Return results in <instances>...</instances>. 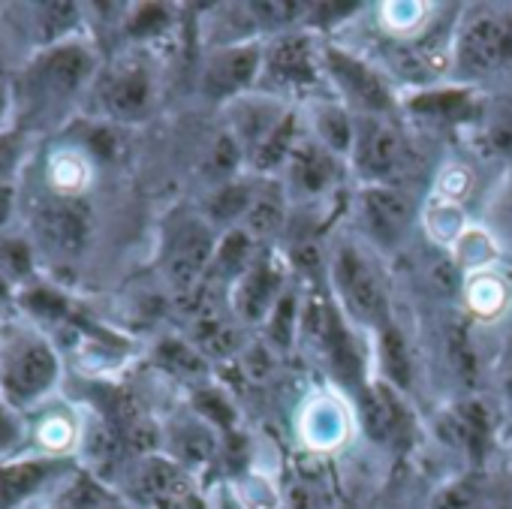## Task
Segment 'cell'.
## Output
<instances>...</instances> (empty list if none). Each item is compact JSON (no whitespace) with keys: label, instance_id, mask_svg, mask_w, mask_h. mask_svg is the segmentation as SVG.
Instances as JSON below:
<instances>
[{"label":"cell","instance_id":"cell-1","mask_svg":"<svg viewBox=\"0 0 512 509\" xmlns=\"http://www.w3.org/2000/svg\"><path fill=\"white\" fill-rule=\"evenodd\" d=\"M58 353L31 326L0 320V398L10 407L40 401L58 380Z\"/></svg>","mask_w":512,"mask_h":509},{"label":"cell","instance_id":"cell-2","mask_svg":"<svg viewBox=\"0 0 512 509\" xmlns=\"http://www.w3.org/2000/svg\"><path fill=\"white\" fill-rule=\"evenodd\" d=\"M217 241L220 238L205 214L190 208H178L169 214L160 238V272L175 296L187 299L199 293L202 281L208 278Z\"/></svg>","mask_w":512,"mask_h":509},{"label":"cell","instance_id":"cell-3","mask_svg":"<svg viewBox=\"0 0 512 509\" xmlns=\"http://www.w3.org/2000/svg\"><path fill=\"white\" fill-rule=\"evenodd\" d=\"M350 160L365 184L407 187V181L419 172V157L407 133L392 118L359 115Z\"/></svg>","mask_w":512,"mask_h":509},{"label":"cell","instance_id":"cell-4","mask_svg":"<svg viewBox=\"0 0 512 509\" xmlns=\"http://www.w3.org/2000/svg\"><path fill=\"white\" fill-rule=\"evenodd\" d=\"M329 278L335 287V296L344 308V314L368 329H380L389 317V293L386 284L368 253L353 244L341 241L332 253Z\"/></svg>","mask_w":512,"mask_h":509},{"label":"cell","instance_id":"cell-5","mask_svg":"<svg viewBox=\"0 0 512 509\" xmlns=\"http://www.w3.org/2000/svg\"><path fill=\"white\" fill-rule=\"evenodd\" d=\"M323 70L338 94V103H344L356 118L359 115L392 118L395 94L377 67H371L368 61H362L347 49L323 46Z\"/></svg>","mask_w":512,"mask_h":509},{"label":"cell","instance_id":"cell-6","mask_svg":"<svg viewBox=\"0 0 512 509\" xmlns=\"http://www.w3.org/2000/svg\"><path fill=\"white\" fill-rule=\"evenodd\" d=\"M97 73V58L82 43H55L31 64L25 76V88L31 103L61 106L73 100Z\"/></svg>","mask_w":512,"mask_h":509},{"label":"cell","instance_id":"cell-7","mask_svg":"<svg viewBox=\"0 0 512 509\" xmlns=\"http://www.w3.org/2000/svg\"><path fill=\"white\" fill-rule=\"evenodd\" d=\"M455 70L464 79H485L512 61V13H473L455 37Z\"/></svg>","mask_w":512,"mask_h":509},{"label":"cell","instance_id":"cell-8","mask_svg":"<svg viewBox=\"0 0 512 509\" xmlns=\"http://www.w3.org/2000/svg\"><path fill=\"white\" fill-rule=\"evenodd\" d=\"M263 79L281 91H314L326 79V70L323 49L311 31L296 28L263 43Z\"/></svg>","mask_w":512,"mask_h":509},{"label":"cell","instance_id":"cell-9","mask_svg":"<svg viewBox=\"0 0 512 509\" xmlns=\"http://www.w3.org/2000/svg\"><path fill=\"white\" fill-rule=\"evenodd\" d=\"M31 232H34V247H40L49 257L76 260L88 247L91 217L79 199L58 193L52 199L37 202L31 214Z\"/></svg>","mask_w":512,"mask_h":509},{"label":"cell","instance_id":"cell-10","mask_svg":"<svg viewBox=\"0 0 512 509\" xmlns=\"http://www.w3.org/2000/svg\"><path fill=\"white\" fill-rule=\"evenodd\" d=\"M263 79V43H226L202 67V94L214 103H235Z\"/></svg>","mask_w":512,"mask_h":509},{"label":"cell","instance_id":"cell-11","mask_svg":"<svg viewBox=\"0 0 512 509\" xmlns=\"http://www.w3.org/2000/svg\"><path fill=\"white\" fill-rule=\"evenodd\" d=\"M287 293V269L278 253L260 250L250 269L232 284V311L247 326H266Z\"/></svg>","mask_w":512,"mask_h":509},{"label":"cell","instance_id":"cell-12","mask_svg":"<svg viewBox=\"0 0 512 509\" xmlns=\"http://www.w3.org/2000/svg\"><path fill=\"white\" fill-rule=\"evenodd\" d=\"M94 97L109 121H142L154 106V76L139 61H121L97 79Z\"/></svg>","mask_w":512,"mask_h":509},{"label":"cell","instance_id":"cell-13","mask_svg":"<svg viewBox=\"0 0 512 509\" xmlns=\"http://www.w3.org/2000/svg\"><path fill=\"white\" fill-rule=\"evenodd\" d=\"M416 217V199L407 187L389 184H365L359 193V220L365 235L383 247L395 250L410 232Z\"/></svg>","mask_w":512,"mask_h":509},{"label":"cell","instance_id":"cell-14","mask_svg":"<svg viewBox=\"0 0 512 509\" xmlns=\"http://www.w3.org/2000/svg\"><path fill=\"white\" fill-rule=\"evenodd\" d=\"M359 425L365 437L377 446H404L413 431V416L404 404V395L383 380H368L356 392Z\"/></svg>","mask_w":512,"mask_h":509},{"label":"cell","instance_id":"cell-15","mask_svg":"<svg viewBox=\"0 0 512 509\" xmlns=\"http://www.w3.org/2000/svg\"><path fill=\"white\" fill-rule=\"evenodd\" d=\"M287 193L290 199H320L326 196L335 184H338V172H341V157H335L332 151H326L314 136L311 139H299L296 151L287 160Z\"/></svg>","mask_w":512,"mask_h":509},{"label":"cell","instance_id":"cell-16","mask_svg":"<svg viewBox=\"0 0 512 509\" xmlns=\"http://www.w3.org/2000/svg\"><path fill=\"white\" fill-rule=\"evenodd\" d=\"M133 488L154 509H172L178 500H184L187 494L196 491L190 470H184L178 461H172L169 455H160V452L142 455V461L133 473Z\"/></svg>","mask_w":512,"mask_h":509},{"label":"cell","instance_id":"cell-17","mask_svg":"<svg viewBox=\"0 0 512 509\" xmlns=\"http://www.w3.org/2000/svg\"><path fill=\"white\" fill-rule=\"evenodd\" d=\"M440 437L449 446H455L458 452H464L473 464H479L491 446V416H488L485 404H479L473 398L452 404L440 416Z\"/></svg>","mask_w":512,"mask_h":509},{"label":"cell","instance_id":"cell-18","mask_svg":"<svg viewBox=\"0 0 512 509\" xmlns=\"http://www.w3.org/2000/svg\"><path fill=\"white\" fill-rule=\"evenodd\" d=\"M290 193L281 181H263L256 184L250 208L241 220V229L253 238V241H272L284 232L287 226V214H290Z\"/></svg>","mask_w":512,"mask_h":509},{"label":"cell","instance_id":"cell-19","mask_svg":"<svg viewBox=\"0 0 512 509\" xmlns=\"http://www.w3.org/2000/svg\"><path fill=\"white\" fill-rule=\"evenodd\" d=\"M407 109L410 115H419L425 121L473 127V121L482 112V103H476L470 88H431V91L413 94L407 100Z\"/></svg>","mask_w":512,"mask_h":509},{"label":"cell","instance_id":"cell-20","mask_svg":"<svg viewBox=\"0 0 512 509\" xmlns=\"http://www.w3.org/2000/svg\"><path fill=\"white\" fill-rule=\"evenodd\" d=\"M229 106H232L229 109V133L241 145L244 157L260 145L290 112V109H278L275 100H263V97H241Z\"/></svg>","mask_w":512,"mask_h":509},{"label":"cell","instance_id":"cell-21","mask_svg":"<svg viewBox=\"0 0 512 509\" xmlns=\"http://www.w3.org/2000/svg\"><path fill=\"white\" fill-rule=\"evenodd\" d=\"M55 473H58V461L52 458L0 461V509H13L31 500Z\"/></svg>","mask_w":512,"mask_h":509},{"label":"cell","instance_id":"cell-22","mask_svg":"<svg viewBox=\"0 0 512 509\" xmlns=\"http://www.w3.org/2000/svg\"><path fill=\"white\" fill-rule=\"evenodd\" d=\"M220 437H223L220 431H214L205 419H199L193 413V416L175 422V428L169 434V458L193 473L214 461V455L220 452Z\"/></svg>","mask_w":512,"mask_h":509},{"label":"cell","instance_id":"cell-23","mask_svg":"<svg viewBox=\"0 0 512 509\" xmlns=\"http://www.w3.org/2000/svg\"><path fill=\"white\" fill-rule=\"evenodd\" d=\"M377 335V359H380V380L389 383L392 389H398L401 395L410 392L413 386V359H410V347L401 335V329L386 320L380 329H374Z\"/></svg>","mask_w":512,"mask_h":509},{"label":"cell","instance_id":"cell-24","mask_svg":"<svg viewBox=\"0 0 512 509\" xmlns=\"http://www.w3.org/2000/svg\"><path fill=\"white\" fill-rule=\"evenodd\" d=\"M154 365L163 368L166 374L187 380V383H196V386H202L208 377V356L193 341L172 338V335L160 338L154 344Z\"/></svg>","mask_w":512,"mask_h":509},{"label":"cell","instance_id":"cell-25","mask_svg":"<svg viewBox=\"0 0 512 509\" xmlns=\"http://www.w3.org/2000/svg\"><path fill=\"white\" fill-rule=\"evenodd\" d=\"M256 241L241 229H226L217 241V250H214V260H211V269H208V278H220L223 284H235L247 269L250 263L256 260Z\"/></svg>","mask_w":512,"mask_h":509},{"label":"cell","instance_id":"cell-26","mask_svg":"<svg viewBox=\"0 0 512 509\" xmlns=\"http://www.w3.org/2000/svg\"><path fill=\"white\" fill-rule=\"evenodd\" d=\"M314 139L335 157H350L356 139V115L344 103H320L314 109Z\"/></svg>","mask_w":512,"mask_h":509},{"label":"cell","instance_id":"cell-27","mask_svg":"<svg viewBox=\"0 0 512 509\" xmlns=\"http://www.w3.org/2000/svg\"><path fill=\"white\" fill-rule=\"evenodd\" d=\"M473 133L485 157L512 160V100L491 103V106L482 103V112L473 121Z\"/></svg>","mask_w":512,"mask_h":509},{"label":"cell","instance_id":"cell-28","mask_svg":"<svg viewBox=\"0 0 512 509\" xmlns=\"http://www.w3.org/2000/svg\"><path fill=\"white\" fill-rule=\"evenodd\" d=\"M299 139H302V136H299V118H296V112H287L284 121L247 154L250 169H253V172H263V175L284 169L287 160H290V154L296 151Z\"/></svg>","mask_w":512,"mask_h":509},{"label":"cell","instance_id":"cell-29","mask_svg":"<svg viewBox=\"0 0 512 509\" xmlns=\"http://www.w3.org/2000/svg\"><path fill=\"white\" fill-rule=\"evenodd\" d=\"M82 449H85V461L91 464V476L103 479L121 464L127 443L103 416H94V422L82 434Z\"/></svg>","mask_w":512,"mask_h":509},{"label":"cell","instance_id":"cell-30","mask_svg":"<svg viewBox=\"0 0 512 509\" xmlns=\"http://www.w3.org/2000/svg\"><path fill=\"white\" fill-rule=\"evenodd\" d=\"M0 275L13 290H25L37 284V247L25 235L0 232Z\"/></svg>","mask_w":512,"mask_h":509},{"label":"cell","instance_id":"cell-31","mask_svg":"<svg viewBox=\"0 0 512 509\" xmlns=\"http://www.w3.org/2000/svg\"><path fill=\"white\" fill-rule=\"evenodd\" d=\"M253 190H256V184H250V181H238V178L223 181V184L211 193V199H208L205 220H208L211 226H226V229L241 226V220H244V214H247V208H250Z\"/></svg>","mask_w":512,"mask_h":509},{"label":"cell","instance_id":"cell-32","mask_svg":"<svg viewBox=\"0 0 512 509\" xmlns=\"http://www.w3.org/2000/svg\"><path fill=\"white\" fill-rule=\"evenodd\" d=\"M208 359H229L238 350V332L211 308L199 305L193 317V338H190Z\"/></svg>","mask_w":512,"mask_h":509},{"label":"cell","instance_id":"cell-33","mask_svg":"<svg viewBox=\"0 0 512 509\" xmlns=\"http://www.w3.org/2000/svg\"><path fill=\"white\" fill-rule=\"evenodd\" d=\"M494 494V482L485 473H464L446 485L437 488V494L431 497L428 509H482V503Z\"/></svg>","mask_w":512,"mask_h":509},{"label":"cell","instance_id":"cell-34","mask_svg":"<svg viewBox=\"0 0 512 509\" xmlns=\"http://www.w3.org/2000/svg\"><path fill=\"white\" fill-rule=\"evenodd\" d=\"M193 413L199 419H205L223 437H229L235 431V425H238V410H235L232 398L223 389L208 386V383H202V386L193 389Z\"/></svg>","mask_w":512,"mask_h":509},{"label":"cell","instance_id":"cell-35","mask_svg":"<svg viewBox=\"0 0 512 509\" xmlns=\"http://www.w3.org/2000/svg\"><path fill=\"white\" fill-rule=\"evenodd\" d=\"M19 305L34 317V320H43V323H64L70 317V302L64 293H58L55 287L49 284H31L19 293Z\"/></svg>","mask_w":512,"mask_h":509},{"label":"cell","instance_id":"cell-36","mask_svg":"<svg viewBox=\"0 0 512 509\" xmlns=\"http://www.w3.org/2000/svg\"><path fill=\"white\" fill-rule=\"evenodd\" d=\"M64 503L73 506V509H130L103 479H97L91 473H82L73 482V488H70Z\"/></svg>","mask_w":512,"mask_h":509},{"label":"cell","instance_id":"cell-37","mask_svg":"<svg viewBox=\"0 0 512 509\" xmlns=\"http://www.w3.org/2000/svg\"><path fill=\"white\" fill-rule=\"evenodd\" d=\"M302 323V308H299V296L296 293H284V299L278 302V308L272 311V317L266 320V338L272 341V347L278 350H290L296 341Z\"/></svg>","mask_w":512,"mask_h":509},{"label":"cell","instance_id":"cell-38","mask_svg":"<svg viewBox=\"0 0 512 509\" xmlns=\"http://www.w3.org/2000/svg\"><path fill=\"white\" fill-rule=\"evenodd\" d=\"M467 302H470V308L476 314L494 317L509 302V284L506 281H497L491 275H482V278H476V281L467 284Z\"/></svg>","mask_w":512,"mask_h":509},{"label":"cell","instance_id":"cell-39","mask_svg":"<svg viewBox=\"0 0 512 509\" xmlns=\"http://www.w3.org/2000/svg\"><path fill=\"white\" fill-rule=\"evenodd\" d=\"M446 356H449V365L458 374V380L467 383V386H473L476 377H479L476 374V350H473L470 335H467L464 326H452L446 332Z\"/></svg>","mask_w":512,"mask_h":509},{"label":"cell","instance_id":"cell-40","mask_svg":"<svg viewBox=\"0 0 512 509\" xmlns=\"http://www.w3.org/2000/svg\"><path fill=\"white\" fill-rule=\"evenodd\" d=\"M287 509H335L326 485L314 473H299L287 488Z\"/></svg>","mask_w":512,"mask_h":509},{"label":"cell","instance_id":"cell-41","mask_svg":"<svg viewBox=\"0 0 512 509\" xmlns=\"http://www.w3.org/2000/svg\"><path fill=\"white\" fill-rule=\"evenodd\" d=\"M308 422H311V440L317 446H332L344 437V416L329 404L317 407Z\"/></svg>","mask_w":512,"mask_h":509},{"label":"cell","instance_id":"cell-42","mask_svg":"<svg viewBox=\"0 0 512 509\" xmlns=\"http://www.w3.org/2000/svg\"><path fill=\"white\" fill-rule=\"evenodd\" d=\"M169 22H172L169 7H163V4H145V7H139V10L133 13V19H130V34L139 37V40L157 37V34H163V31L169 28Z\"/></svg>","mask_w":512,"mask_h":509},{"label":"cell","instance_id":"cell-43","mask_svg":"<svg viewBox=\"0 0 512 509\" xmlns=\"http://www.w3.org/2000/svg\"><path fill=\"white\" fill-rule=\"evenodd\" d=\"M22 437H25V428H22V422L16 416V407H10L4 398H0V461L13 458Z\"/></svg>","mask_w":512,"mask_h":509},{"label":"cell","instance_id":"cell-44","mask_svg":"<svg viewBox=\"0 0 512 509\" xmlns=\"http://www.w3.org/2000/svg\"><path fill=\"white\" fill-rule=\"evenodd\" d=\"M82 175H85V166L73 154L58 157L55 166H52V178H55V187H58L61 196H70L73 190H79L82 187Z\"/></svg>","mask_w":512,"mask_h":509},{"label":"cell","instance_id":"cell-45","mask_svg":"<svg viewBox=\"0 0 512 509\" xmlns=\"http://www.w3.org/2000/svg\"><path fill=\"white\" fill-rule=\"evenodd\" d=\"M19 157H22V139L16 133H0V184H13Z\"/></svg>","mask_w":512,"mask_h":509},{"label":"cell","instance_id":"cell-46","mask_svg":"<svg viewBox=\"0 0 512 509\" xmlns=\"http://www.w3.org/2000/svg\"><path fill=\"white\" fill-rule=\"evenodd\" d=\"M70 440H73V428L64 422V419H46L43 425H40V443L43 446H49V449H64V446H70Z\"/></svg>","mask_w":512,"mask_h":509},{"label":"cell","instance_id":"cell-47","mask_svg":"<svg viewBox=\"0 0 512 509\" xmlns=\"http://www.w3.org/2000/svg\"><path fill=\"white\" fill-rule=\"evenodd\" d=\"M16 211V184H0V232Z\"/></svg>","mask_w":512,"mask_h":509},{"label":"cell","instance_id":"cell-48","mask_svg":"<svg viewBox=\"0 0 512 509\" xmlns=\"http://www.w3.org/2000/svg\"><path fill=\"white\" fill-rule=\"evenodd\" d=\"M13 302H16V290L7 284L4 275H0V314H4L7 308H13Z\"/></svg>","mask_w":512,"mask_h":509},{"label":"cell","instance_id":"cell-49","mask_svg":"<svg viewBox=\"0 0 512 509\" xmlns=\"http://www.w3.org/2000/svg\"><path fill=\"white\" fill-rule=\"evenodd\" d=\"M482 509H512V503H509V497H506L503 491L494 488V494L482 503Z\"/></svg>","mask_w":512,"mask_h":509},{"label":"cell","instance_id":"cell-50","mask_svg":"<svg viewBox=\"0 0 512 509\" xmlns=\"http://www.w3.org/2000/svg\"><path fill=\"white\" fill-rule=\"evenodd\" d=\"M503 398H506V404H509V410H512V365H509V371H506V377H503Z\"/></svg>","mask_w":512,"mask_h":509},{"label":"cell","instance_id":"cell-51","mask_svg":"<svg viewBox=\"0 0 512 509\" xmlns=\"http://www.w3.org/2000/svg\"><path fill=\"white\" fill-rule=\"evenodd\" d=\"M7 106H10V91H7V85H0V121L7 115Z\"/></svg>","mask_w":512,"mask_h":509},{"label":"cell","instance_id":"cell-52","mask_svg":"<svg viewBox=\"0 0 512 509\" xmlns=\"http://www.w3.org/2000/svg\"><path fill=\"white\" fill-rule=\"evenodd\" d=\"M506 284H509V302H512V272H509V278H506Z\"/></svg>","mask_w":512,"mask_h":509},{"label":"cell","instance_id":"cell-53","mask_svg":"<svg viewBox=\"0 0 512 509\" xmlns=\"http://www.w3.org/2000/svg\"><path fill=\"white\" fill-rule=\"evenodd\" d=\"M335 509H353V506H347V503H338Z\"/></svg>","mask_w":512,"mask_h":509},{"label":"cell","instance_id":"cell-54","mask_svg":"<svg viewBox=\"0 0 512 509\" xmlns=\"http://www.w3.org/2000/svg\"><path fill=\"white\" fill-rule=\"evenodd\" d=\"M55 509H73V506H67V503H61V506H55Z\"/></svg>","mask_w":512,"mask_h":509},{"label":"cell","instance_id":"cell-55","mask_svg":"<svg viewBox=\"0 0 512 509\" xmlns=\"http://www.w3.org/2000/svg\"><path fill=\"white\" fill-rule=\"evenodd\" d=\"M263 509H278V506H263Z\"/></svg>","mask_w":512,"mask_h":509}]
</instances>
